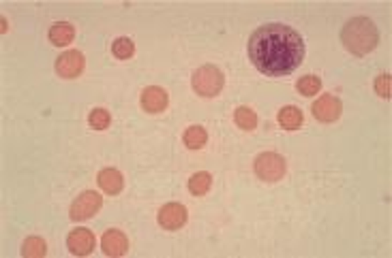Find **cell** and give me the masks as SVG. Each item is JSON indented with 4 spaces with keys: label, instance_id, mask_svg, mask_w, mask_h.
Returning a JSON list of instances; mask_svg holds the SVG:
<instances>
[{
    "label": "cell",
    "instance_id": "1",
    "mask_svg": "<svg viewBox=\"0 0 392 258\" xmlns=\"http://www.w3.org/2000/svg\"><path fill=\"white\" fill-rule=\"evenodd\" d=\"M247 51L259 73L268 77H285L303 64L305 41L285 24H266L251 35Z\"/></svg>",
    "mask_w": 392,
    "mask_h": 258
},
{
    "label": "cell",
    "instance_id": "2",
    "mask_svg": "<svg viewBox=\"0 0 392 258\" xmlns=\"http://www.w3.org/2000/svg\"><path fill=\"white\" fill-rule=\"evenodd\" d=\"M341 43L354 56H367L379 43V30L369 17H352L341 30Z\"/></svg>",
    "mask_w": 392,
    "mask_h": 258
},
{
    "label": "cell",
    "instance_id": "3",
    "mask_svg": "<svg viewBox=\"0 0 392 258\" xmlns=\"http://www.w3.org/2000/svg\"><path fill=\"white\" fill-rule=\"evenodd\" d=\"M193 90L197 92V96H204V99H215V96L221 94L223 86H225V75L221 73V69L213 67V64H204L193 73Z\"/></svg>",
    "mask_w": 392,
    "mask_h": 258
},
{
    "label": "cell",
    "instance_id": "4",
    "mask_svg": "<svg viewBox=\"0 0 392 258\" xmlns=\"http://www.w3.org/2000/svg\"><path fill=\"white\" fill-rule=\"evenodd\" d=\"M255 175L262 179V182H270L275 184L279 179H283L285 171H287V165H285V158L275 154V152H264L255 158Z\"/></svg>",
    "mask_w": 392,
    "mask_h": 258
},
{
    "label": "cell",
    "instance_id": "5",
    "mask_svg": "<svg viewBox=\"0 0 392 258\" xmlns=\"http://www.w3.org/2000/svg\"><path fill=\"white\" fill-rule=\"evenodd\" d=\"M103 207V199L99 192L95 190H84L82 195L73 201L71 209H69V218L80 222V220H88L93 218L99 209Z\"/></svg>",
    "mask_w": 392,
    "mask_h": 258
},
{
    "label": "cell",
    "instance_id": "6",
    "mask_svg": "<svg viewBox=\"0 0 392 258\" xmlns=\"http://www.w3.org/2000/svg\"><path fill=\"white\" fill-rule=\"evenodd\" d=\"M84 69H86V58L77 49L60 54V58L56 60V73L63 79H75L84 73Z\"/></svg>",
    "mask_w": 392,
    "mask_h": 258
},
{
    "label": "cell",
    "instance_id": "7",
    "mask_svg": "<svg viewBox=\"0 0 392 258\" xmlns=\"http://www.w3.org/2000/svg\"><path fill=\"white\" fill-rule=\"evenodd\" d=\"M311 111L315 115V120L324 122V124H330V122H337L341 118V111H343V105L337 96L333 94H324L319 99L311 105Z\"/></svg>",
    "mask_w": 392,
    "mask_h": 258
},
{
    "label": "cell",
    "instance_id": "8",
    "mask_svg": "<svg viewBox=\"0 0 392 258\" xmlns=\"http://www.w3.org/2000/svg\"><path fill=\"white\" fill-rule=\"evenodd\" d=\"M189 220V211L183 203H167L159 209V224L165 231L183 229Z\"/></svg>",
    "mask_w": 392,
    "mask_h": 258
},
{
    "label": "cell",
    "instance_id": "9",
    "mask_svg": "<svg viewBox=\"0 0 392 258\" xmlns=\"http://www.w3.org/2000/svg\"><path fill=\"white\" fill-rule=\"evenodd\" d=\"M140 103H142V109H144L146 113H161V111H165L167 105H169V96H167V92H165L163 88H159V86H148V88L142 90Z\"/></svg>",
    "mask_w": 392,
    "mask_h": 258
},
{
    "label": "cell",
    "instance_id": "10",
    "mask_svg": "<svg viewBox=\"0 0 392 258\" xmlns=\"http://www.w3.org/2000/svg\"><path fill=\"white\" fill-rule=\"evenodd\" d=\"M67 248L73 256H88L95 250V235L88 229H75L67 237Z\"/></svg>",
    "mask_w": 392,
    "mask_h": 258
},
{
    "label": "cell",
    "instance_id": "11",
    "mask_svg": "<svg viewBox=\"0 0 392 258\" xmlns=\"http://www.w3.org/2000/svg\"><path fill=\"white\" fill-rule=\"evenodd\" d=\"M101 248H103V254L105 256H112V258H118V256H125L127 250H129V239L123 231L118 229H110L103 239H101Z\"/></svg>",
    "mask_w": 392,
    "mask_h": 258
},
{
    "label": "cell",
    "instance_id": "12",
    "mask_svg": "<svg viewBox=\"0 0 392 258\" xmlns=\"http://www.w3.org/2000/svg\"><path fill=\"white\" fill-rule=\"evenodd\" d=\"M97 182H99V188L105 192V195H120L125 188V177L118 169H103L97 175Z\"/></svg>",
    "mask_w": 392,
    "mask_h": 258
},
{
    "label": "cell",
    "instance_id": "13",
    "mask_svg": "<svg viewBox=\"0 0 392 258\" xmlns=\"http://www.w3.org/2000/svg\"><path fill=\"white\" fill-rule=\"evenodd\" d=\"M73 39H75V28H73V24H69V22H56V24L50 28V41H52V45H56V47L71 45Z\"/></svg>",
    "mask_w": 392,
    "mask_h": 258
},
{
    "label": "cell",
    "instance_id": "14",
    "mask_svg": "<svg viewBox=\"0 0 392 258\" xmlns=\"http://www.w3.org/2000/svg\"><path fill=\"white\" fill-rule=\"evenodd\" d=\"M277 120H279V124H281V126L285 128V131H296V128H300V126H303V122H305V115H303V111H300L298 107H294V105H287V107H283V109L279 111Z\"/></svg>",
    "mask_w": 392,
    "mask_h": 258
},
{
    "label": "cell",
    "instance_id": "15",
    "mask_svg": "<svg viewBox=\"0 0 392 258\" xmlns=\"http://www.w3.org/2000/svg\"><path fill=\"white\" fill-rule=\"evenodd\" d=\"M210 186H213V175L206 173V171H197L189 179V192L193 197H204L210 190Z\"/></svg>",
    "mask_w": 392,
    "mask_h": 258
},
{
    "label": "cell",
    "instance_id": "16",
    "mask_svg": "<svg viewBox=\"0 0 392 258\" xmlns=\"http://www.w3.org/2000/svg\"><path fill=\"white\" fill-rule=\"evenodd\" d=\"M183 141L189 150H202L208 141V133L204 126H189L185 135H183Z\"/></svg>",
    "mask_w": 392,
    "mask_h": 258
},
{
    "label": "cell",
    "instance_id": "17",
    "mask_svg": "<svg viewBox=\"0 0 392 258\" xmlns=\"http://www.w3.org/2000/svg\"><path fill=\"white\" fill-rule=\"evenodd\" d=\"M234 122L238 128H243V131H255L257 126V113L251 107H238L234 111Z\"/></svg>",
    "mask_w": 392,
    "mask_h": 258
},
{
    "label": "cell",
    "instance_id": "18",
    "mask_svg": "<svg viewBox=\"0 0 392 258\" xmlns=\"http://www.w3.org/2000/svg\"><path fill=\"white\" fill-rule=\"evenodd\" d=\"M47 254V243L41 237H28L22 243V256L26 258H43Z\"/></svg>",
    "mask_w": 392,
    "mask_h": 258
},
{
    "label": "cell",
    "instance_id": "19",
    "mask_svg": "<svg viewBox=\"0 0 392 258\" xmlns=\"http://www.w3.org/2000/svg\"><path fill=\"white\" fill-rule=\"evenodd\" d=\"M112 54L118 58V60H129L133 54H135V45L129 37H118L114 43H112Z\"/></svg>",
    "mask_w": 392,
    "mask_h": 258
},
{
    "label": "cell",
    "instance_id": "20",
    "mask_svg": "<svg viewBox=\"0 0 392 258\" xmlns=\"http://www.w3.org/2000/svg\"><path fill=\"white\" fill-rule=\"evenodd\" d=\"M88 124L93 126L95 131H105V128L112 124V115H110L107 109L97 107V109H93V111L88 113Z\"/></svg>",
    "mask_w": 392,
    "mask_h": 258
},
{
    "label": "cell",
    "instance_id": "21",
    "mask_svg": "<svg viewBox=\"0 0 392 258\" xmlns=\"http://www.w3.org/2000/svg\"><path fill=\"white\" fill-rule=\"evenodd\" d=\"M298 92L303 94V96H315L319 90H322V79L315 77V75H305V77H300V81L296 83Z\"/></svg>",
    "mask_w": 392,
    "mask_h": 258
},
{
    "label": "cell",
    "instance_id": "22",
    "mask_svg": "<svg viewBox=\"0 0 392 258\" xmlns=\"http://www.w3.org/2000/svg\"><path fill=\"white\" fill-rule=\"evenodd\" d=\"M375 92L386 101L390 99V75H379L375 79Z\"/></svg>",
    "mask_w": 392,
    "mask_h": 258
}]
</instances>
